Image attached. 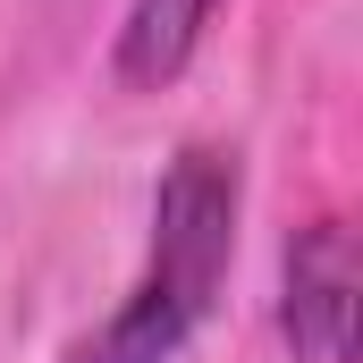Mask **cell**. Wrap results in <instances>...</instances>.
Instances as JSON below:
<instances>
[{"label": "cell", "instance_id": "obj_1", "mask_svg": "<svg viewBox=\"0 0 363 363\" xmlns=\"http://www.w3.org/2000/svg\"><path fill=\"white\" fill-rule=\"evenodd\" d=\"M228 262H237V152L186 144L161 178V194H152V262L135 287H152L169 313H186L203 330Z\"/></svg>", "mask_w": 363, "mask_h": 363}, {"label": "cell", "instance_id": "obj_2", "mask_svg": "<svg viewBox=\"0 0 363 363\" xmlns=\"http://www.w3.org/2000/svg\"><path fill=\"white\" fill-rule=\"evenodd\" d=\"M279 330L296 363H355L363 338V262L347 220H313L287 237V296H279Z\"/></svg>", "mask_w": 363, "mask_h": 363}, {"label": "cell", "instance_id": "obj_3", "mask_svg": "<svg viewBox=\"0 0 363 363\" xmlns=\"http://www.w3.org/2000/svg\"><path fill=\"white\" fill-rule=\"evenodd\" d=\"M220 0H135L118 26V85L127 93H161L186 77V60L203 51Z\"/></svg>", "mask_w": 363, "mask_h": 363}, {"label": "cell", "instance_id": "obj_4", "mask_svg": "<svg viewBox=\"0 0 363 363\" xmlns=\"http://www.w3.org/2000/svg\"><path fill=\"white\" fill-rule=\"evenodd\" d=\"M194 338V321L186 313H169L152 287H135L101 330H85L77 347H68V363H178V347Z\"/></svg>", "mask_w": 363, "mask_h": 363}]
</instances>
